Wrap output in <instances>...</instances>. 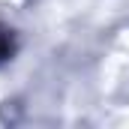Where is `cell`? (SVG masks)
I'll use <instances>...</instances> for the list:
<instances>
[{
  "label": "cell",
  "mask_w": 129,
  "mask_h": 129,
  "mask_svg": "<svg viewBox=\"0 0 129 129\" xmlns=\"http://www.w3.org/2000/svg\"><path fill=\"white\" fill-rule=\"evenodd\" d=\"M9 54H12V36H9L6 30H0V60L9 57Z\"/></svg>",
  "instance_id": "6da1fadb"
}]
</instances>
